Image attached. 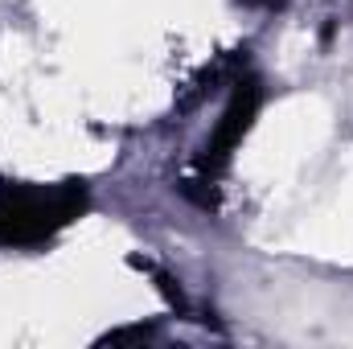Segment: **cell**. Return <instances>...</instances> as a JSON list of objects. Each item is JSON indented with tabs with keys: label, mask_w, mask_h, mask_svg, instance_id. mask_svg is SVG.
<instances>
[{
	"label": "cell",
	"mask_w": 353,
	"mask_h": 349,
	"mask_svg": "<svg viewBox=\"0 0 353 349\" xmlns=\"http://www.w3.org/2000/svg\"><path fill=\"white\" fill-rule=\"evenodd\" d=\"M83 210V189H58V193H37V189H4L0 193V243H37L66 226Z\"/></svg>",
	"instance_id": "obj_1"
},
{
	"label": "cell",
	"mask_w": 353,
	"mask_h": 349,
	"mask_svg": "<svg viewBox=\"0 0 353 349\" xmlns=\"http://www.w3.org/2000/svg\"><path fill=\"white\" fill-rule=\"evenodd\" d=\"M259 99H263L259 83H239V87H234L226 111H222V123L214 128V140L205 144V165H222V161L234 152V144L247 136V128H251V119H255V111H259Z\"/></svg>",
	"instance_id": "obj_2"
},
{
	"label": "cell",
	"mask_w": 353,
	"mask_h": 349,
	"mask_svg": "<svg viewBox=\"0 0 353 349\" xmlns=\"http://www.w3.org/2000/svg\"><path fill=\"white\" fill-rule=\"evenodd\" d=\"M239 4H247V8H271V4H279V0H239Z\"/></svg>",
	"instance_id": "obj_3"
}]
</instances>
